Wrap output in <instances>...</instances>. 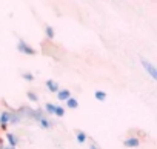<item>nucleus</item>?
I'll list each match as a JSON object with an SVG mask.
<instances>
[{
    "label": "nucleus",
    "instance_id": "obj_1",
    "mask_svg": "<svg viewBox=\"0 0 157 149\" xmlns=\"http://www.w3.org/2000/svg\"><path fill=\"white\" fill-rule=\"evenodd\" d=\"M17 51L22 52V54H25V55H36V49L31 45H28L23 39H20L17 42Z\"/></svg>",
    "mask_w": 157,
    "mask_h": 149
},
{
    "label": "nucleus",
    "instance_id": "obj_2",
    "mask_svg": "<svg viewBox=\"0 0 157 149\" xmlns=\"http://www.w3.org/2000/svg\"><path fill=\"white\" fill-rule=\"evenodd\" d=\"M140 63H142L143 69L149 74V77H151L152 80H157V68H155L151 61H148V60H145V58H142V60H140Z\"/></svg>",
    "mask_w": 157,
    "mask_h": 149
},
{
    "label": "nucleus",
    "instance_id": "obj_3",
    "mask_svg": "<svg viewBox=\"0 0 157 149\" xmlns=\"http://www.w3.org/2000/svg\"><path fill=\"white\" fill-rule=\"evenodd\" d=\"M123 144H125L126 147H139V146H140V140L132 135V137L125 138V140H123Z\"/></svg>",
    "mask_w": 157,
    "mask_h": 149
},
{
    "label": "nucleus",
    "instance_id": "obj_4",
    "mask_svg": "<svg viewBox=\"0 0 157 149\" xmlns=\"http://www.w3.org/2000/svg\"><path fill=\"white\" fill-rule=\"evenodd\" d=\"M8 125H10V111H3L0 114V128L6 129Z\"/></svg>",
    "mask_w": 157,
    "mask_h": 149
},
{
    "label": "nucleus",
    "instance_id": "obj_5",
    "mask_svg": "<svg viewBox=\"0 0 157 149\" xmlns=\"http://www.w3.org/2000/svg\"><path fill=\"white\" fill-rule=\"evenodd\" d=\"M45 85H46V89H48L49 92H54V94H57V92H59V83H57V82H54L52 79H48Z\"/></svg>",
    "mask_w": 157,
    "mask_h": 149
},
{
    "label": "nucleus",
    "instance_id": "obj_6",
    "mask_svg": "<svg viewBox=\"0 0 157 149\" xmlns=\"http://www.w3.org/2000/svg\"><path fill=\"white\" fill-rule=\"evenodd\" d=\"M6 141H8L10 147H16V146L19 144V138H17V135L13 134V132H6Z\"/></svg>",
    "mask_w": 157,
    "mask_h": 149
},
{
    "label": "nucleus",
    "instance_id": "obj_7",
    "mask_svg": "<svg viewBox=\"0 0 157 149\" xmlns=\"http://www.w3.org/2000/svg\"><path fill=\"white\" fill-rule=\"evenodd\" d=\"M69 97H71L69 89H59V92H57V99H59V102H66Z\"/></svg>",
    "mask_w": 157,
    "mask_h": 149
},
{
    "label": "nucleus",
    "instance_id": "obj_8",
    "mask_svg": "<svg viewBox=\"0 0 157 149\" xmlns=\"http://www.w3.org/2000/svg\"><path fill=\"white\" fill-rule=\"evenodd\" d=\"M29 117H31L33 120L39 121L42 117H45V114H43V111H42V109H31V111H29Z\"/></svg>",
    "mask_w": 157,
    "mask_h": 149
},
{
    "label": "nucleus",
    "instance_id": "obj_9",
    "mask_svg": "<svg viewBox=\"0 0 157 149\" xmlns=\"http://www.w3.org/2000/svg\"><path fill=\"white\" fill-rule=\"evenodd\" d=\"M20 120H22V117H20L19 112H16V111H10V123H11V125H19Z\"/></svg>",
    "mask_w": 157,
    "mask_h": 149
},
{
    "label": "nucleus",
    "instance_id": "obj_10",
    "mask_svg": "<svg viewBox=\"0 0 157 149\" xmlns=\"http://www.w3.org/2000/svg\"><path fill=\"white\" fill-rule=\"evenodd\" d=\"M75 140H77L78 144H83V143L88 140L86 132H83V131H77V132H75Z\"/></svg>",
    "mask_w": 157,
    "mask_h": 149
},
{
    "label": "nucleus",
    "instance_id": "obj_11",
    "mask_svg": "<svg viewBox=\"0 0 157 149\" xmlns=\"http://www.w3.org/2000/svg\"><path fill=\"white\" fill-rule=\"evenodd\" d=\"M45 34H46V37H48L49 40H52V39L56 37V31H54V28H52L51 25H46V26H45Z\"/></svg>",
    "mask_w": 157,
    "mask_h": 149
},
{
    "label": "nucleus",
    "instance_id": "obj_12",
    "mask_svg": "<svg viewBox=\"0 0 157 149\" xmlns=\"http://www.w3.org/2000/svg\"><path fill=\"white\" fill-rule=\"evenodd\" d=\"M39 125H40V128H43V129H49L52 123H51L49 118H46V115H45V117H42V118L39 120Z\"/></svg>",
    "mask_w": 157,
    "mask_h": 149
},
{
    "label": "nucleus",
    "instance_id": "obj_13",
    "mask_svg": "<svg viewBox=\"0 0 157 149\" xmlns=\"http://www.w3.org/2000/svg\"><path fill=\"white\" fill-rule=\"evenodd\" d=\"M66 106H68L69 109H77V108H78V102H77L74 97H69V99L66 100Z\"/></svg>",
    "mask_w": 157,
    "mask_h": 149
},
{
    "label": "nucleus",
    "instance_id": "obj_14",
    "mask_svg": "<svg viewBox=\"0 0 157 149\" xmlns=\"http://www.w3.org/2000/svg\"><path fill=\"white\" fill-rule=\"evenodd\" d=\"M94 97H96L97 102H102V103H103L108 95H106V92H103V91H96V92H94Z\"/></svg>",
    "mask_w": 157,
    "mask_h": 149
},
{
    "label": "nucleus",
    "instance_id": "obj_15",
    "mask_svg": "<svg viewBox=\"0 0 157 149\" xmlns=\"http://www.w3.org/2000/svg\"><path fill=\"white\" fill-rule=\"evenodd\" d=\"M26 97L29 99V102H34V103H36V102H39L37 94H36V92H33V91H28V92H26Z\"/></svg>",
    "mask_w": 157,
    "mask_h": 149
},
{
    "label": "nucleus",
    "instance_id": "obj_16",
    "mask_svg": "<svg viewBox=\"0 0 157 149\" xmlns=\"http://www.w3.org/2000/svg\"><path fill=\"white\" fill-rule=\"evenodd\" d=\"M22 77H23L26 82H34V79H36L33 72H23V74H22Z\"/></svg>",
    "mask_w": 157,
    "mask_h": 149
},
{
    "label": "nucleus",
    "instance_id": "obj_17",
    "mask_svg": "<svg viewBox=\"0 0 157 149\" xmlns=\"http://www.w3.org/2000/svg\"><path fill=\"white\" fill-rule=\"evenodd\" d=\"M54 115H57V117H63V115H65V109H63L62 106H56V109H54Z\"/></svg>",
    "mask_w": 157,
    "mask_h": 149
},
{
    "label": "nucleus",
    "instance_id": "obj_18",
    "mask_svg": "<svg viewBox=\"0 0 157 149\" xmlns=\"http://www.w3.org/2000/svg\"><path fill=\"white\" fill-rule=\"evenodd\" d=\"M54 109H56V105H52V103H46L45 111H46L48 114H54Z\"/></svg>",
    "mask_w": 157,
    "mask_h": 149
},
{
    "label": "nucleus",
    "instance_id": "obj_19",
    "mask_svg": "<svg viewBox=\"0 0 157 149\" xmlns=\"http://www.w3.org/2000/svg\"><path fill=\"white\" fill-rule=\"evenodd\" d=\"M90 149H99V147H97L96 143H91V144H90Z\"/></svg>",
    "mask_w": 157,
    "mask_h": 149
},
{
    "label": "nucleus",
    "instance_id": "obj_20",
    "mask_svg": "<svg viewBox=\"0 0 157 149\" xmlns=\"http://www.w3.org/2000/svg\"><path fill=\"white\" fill-rule=\"evenodd\" d=\"M2 149H16V147H10V146H6V147H2Z\"/></svg>",
    "mask_w": 157,
    "mask_h": 149
},
{
    "label": "nucleus",
    "instance_id": "obj_21",
    "mask_svg": "<svg viewBox=\"0 0 157 149\" xmlns=\"http://www.w3.org/2000/svg\"><path fill=\"white\" fill-rule=\"evenodd\" d=\"M3 147V144H2V140H0V149H2Z\"/></svg>",
    "mask_w": 157,
    "mask_h": 149
}]
</instances>
